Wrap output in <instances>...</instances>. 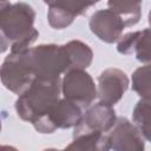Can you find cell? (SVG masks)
<instances>
[{
	"mask_svg": "<svg viewBox=\"0 0 151 151\" xmlns=\"http://www.w3.org/2000/svg\"><path fill=\"white\" fill-rule=\"evenodd\" d=\"M1 151H18L15 147L13 146H8V145H2L1 146Z\"/></svg>",
	"mask_w": 151,
	"mask_h": 151,
	"instance_id": "17",
	"label": "cell"
},
{
	"mask_svg": "<svg viewBox=\"0 0 151 151\" xmlns=\"http://www.w3.org/2000/svg\"><path fill=\"white\" fill-rule=\"evenodd\" d=\"M60 78L52 80L35 79L15 101L20 118L32 124L37 123L60 100Z\"/></svg>",
	"mask_w": 151,
	"mask_h": 151,
	"instance_id": "2",
	"label": "cell"
},
{
	"mask_svg": "<svg viewBox=\"0 0 151 151\" xmlns=\"http://www.w3.org/2000/svg\"><path fill=\"white\" fill-rule=\"evenodd\" d=\"M149 22H150V26H151V12H150V14H149Z\"/></svg>",
	"mask_w": 151,
	"mask_h": 151,
	"instance_id": "18",
	"label": "cell"
},
{
	"mask_svg": "<svg viewBox=\"0 0 151 151\" xmlns=\"http://www.w3.org/2000/svg\"><path fill=\"white\" fill-rule=\"evenodd\" d=\"M28 50L24 52H11L1 67L2 84L19 96L22 94L35 80Z\"/></svg>",
	"mask_w": 151,
	"mask_h": 151,
	"instance_id": "3",
	"label": "cell"
},
{
	"mask_svg": "<svg viewBox=\"0 0 151 151\" xmlns=\"http://www.w3.org/2000/svg\"><path fill=\"white\" fill-rule=\"evenodd\" d=\"M127 76L118 68H107L98 77V97L100 103L114 105L129 87Z\"/></svg>",
	"mask_w": 151,
	"mask_h": 151,
	"instance_id": "7",
	"label": "cell"
},
{
	"mask_svg": "<svg viewBox=\"0 0 151 151\" xmlns=\"http://www.w3.org/2000/svg\"><path fill=\"white\" fill-rule=\"evenodd\" d=\"M44 151H77L71 144L65 149V150H57V149H47V150H44Z\"/></svg>",
	"mask_w": 151,
	"mask_h": 151,
	"instance_id": "16",
	"label": "cell"
},
{
	"mask_svg": "<svg viewBox=\"0 0 151 151\" xmlns=\"http://www.w3.org/2000/svg\"><path fill=\"white\" fill-rule=\"evenodd\" d=\"M133 122L136 127L149 142H151V103L139 100L133 110Z\"/></svg>",
	"mask_w": 151,
	"mask_h": 151,
	"instance_id": "13",
	"label": "cell"
},
{
	"mask_svg": "<svg viewBox=\"0 0 151 151\" xmlns=\"http://www.w3.org/2000/svg\"><path fill=\"white\" fill-rule=\"evenodd\" d=\"M132 88L143 100L151 103V64L134 71L132 74Z\"/></svg>",
	"mask_w": 151,
	"mask_h": 151,
	"instance_id": "14",
	"label": "cell"
},
{
	"mask_svg": "<svg viewBox=\"0 0 151 151\" xmlns=\"http://www.w3.org/2000/svg\"><path fill=\"white\" fill-rule=\"evenodd\" d=\"M117 50L122 54L134 51L139 61L151 64V28L127 33L119 40Z\"/></svg>",
	"mask_w": 151,
	"mask_h": 151,
	"instance_id": "10",
	"label": "cell"
},
{
	"mask_svg": "<svg viewBox=\"0 0 151 151\" xmlns=\"http://www.w3.org/2000/svg\"><path fill=\"white\" fill-rule=\"evenodd\" d=\"M34 12L25 4L8 5V8L1 7L0 28L1 45L6 41L11 45V52H24L37 39L38 31L33 27Z\"/></svg>",
	"mask_w": 151,
	"mask_h": 151,
	"instance_id": "1",
	"label": "cell"
},
{
	"mask_svg": "<svg viewBox=\"0 0 151 151\" xmlns=\"http://www.w3.org/2000/svg\"><path fill=\"white\" fill-rule=\"evenodd\" d=\"M116 114L112 106L104 103H98L83 114L81 120L74 127L73 137H79L90 133H104L111 131L116 124Z\"/></svg>",
	"mask_w": 151,
	"mask_h": 151,
	"instance_id": "6",
	"label": "cell"
},
{
	"mask_svg": "<svg viewBox=\"0 0 151 151\" xmlns=\"http://www.w3.org/2000/svg\"><path fill=\"white\" fill-rule=\"evenodd\" d=\"M90 27L100 40L113 42L119 39L126 24L117 12L109 8L96 12L90 20Z\"/></svg>",
	"mask_w": 151,
	"mask_h": 151,
	"instance_id": "9",
	"label": "cell"
},
{
	"mask_svg": "<svg viewBox=\"0 0 151 151\" xmlns=\"http://www.w3.org/2000/svg\"><path fill=\"white\" fill-rule=\"evenodd\" d=\"M61 90L65 99L72 101L81 109L90 106L98 94L90 74L83 70L76 68L65 73L61 83Z\"/></svg>",
	"mask_w": 151,
	"mask_h": 151,
	"instance_id": "4",
	"label": "cell"
},
{
	"mask_svg": "<svg viewBox=\"0 0 151 151\" xmlns=\"http://www.w3.org/2000/svg\"><path fill=\"white\" fill-rule=\"evenodd\" d=\"M65 46L71 59V70H83L91 64L92 51L86 44L79 40H73L66 44Z\"/></svg>",
	"mask_w": 151,
	"mask_h": 151,
	"instance_id": "12",
	"label": "cell"
},
{
	"mask_svg": "<svg viewBox=\"0 0 151 151\" xmlns=\"http://www.w3.org/2000/svg\"><path fill=\"white\" fill-rule=\"evenodd\" d=\"M93 2H48V21L54 28L61 29L68 26L73 19L84 13L87 7L92 6Z\"/></svg>",
	"mask_w": 151,
	"mask_h": 151,
	"instance_id": "11",
	"label": "cell"
},
{
	"mask_svg": "<svg viewBox=\"0 0 151 151\" xmlns=\"http://www.w3.org/2000/svg\"><path fill=\"white\" fill-rule=\"evenodd\" d=\"M109 137L113 151H144V140L140 132L124 117L117 118Z\"/></svg>",
	"mask_w": 151,
	"mask_h": 151,
	"instance_id": "8",
	"label": "cell"
},
{
	"mask_svg": "<svg viewBox=\"0 0 151 151\" xmlns=\"http://www.w3.org/2000/svg\"><path fill=\"white\" fill-rule=\"evenodd\" d=\"M109 6L112 7L114 12H117L123 20L125 21L126 26H132L138 22L140 18L139 4H127V2H109Z\"/></svg>",
	"mask_w": 151,
	"mask_h": 151,
	"instance_id": "15",
	"label": "cell"
},
{
	"mask_svg": "<svg viewBox=\"0 0 151 151\" xmlns=\"http://www.w3.org/2000/svg\"><path fill=\"white\" fill-rule=\"evenodd\" d=\"M81 107L67 99H60L51 111L34 123L35 130L42 133H51L57 129L77 126L81 120Z\"/></svg>",
	"mask_w": 151,
	"mask_h": 151,
	"instance_id": "5",
	"label": "cell"
}]
</instances>
